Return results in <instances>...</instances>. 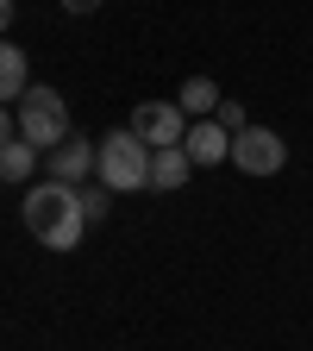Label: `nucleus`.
<instances>
[{"mask_svg": "<svg viewBox=\"0 0 313 351\" xmlns=\"http://www.w3.org/2000/svg\"><path fill=\"white\" fill-rule=\"evenodd\" d=\"M232 163L245 176H276L288 163V145H282V132H270V125H245L232 138Z\"/></svg>", "mask_w": 313, "mask_h": 351, "instance_id": "5", "label": "nucleus"}, {"mask_svg": "<svg viewBox=\"0 0 313 351\" xmlns=\"http://www.w3.org/2000/svg\"><path fill=\"white\" fill-rule=\"evenodd\" d=\"M82 207H88V226H95V219H107V213H113V189H107V182L82 189Z\"/></svg>", "mask_w": 313, "mask_h": 351, "instance_id": "12", "label": "nucleus"}, {"mask_svg": "<svg viewBox=\"0 0 313 351\" xmlns=\"http://www.w3.org/2000/svg\"><path fill=\"white\" fill-rule=\"evenodd\" d=\"M63 7H69V13H95L101 0H63Z\"/></svg>", "mask_w": 313, "mask_h": 351, "instance_id": "14", "label": "nucleus"}, {"mask_svg": "<svg viewBox=\"0 0 313 351\" xmlns=\"http://www.w3.org/2000/svg\"><path fill=\"white\" fill-rule=\"evenodd\" d=\"M19 219H25V232H32L38 245H51V251H75V245H82V232H88L82 189H69V182H51V176H44L38 189H25V201H19Z\"/></svg>", "mask_w": 313, "mask_h": 351, "instance_id": "1", "label": "nucleus"}, {"mask_svg": "<svg viewBox=\"0 0 313 351\" xmlns=\"http://www.w3.org/2000/svg\"><path fill=\"white\" fill-rule=\"evenodd\" d=\"M188 157H195V169H213V163H232V132L219 125V119H201V125H188V145H182Z\"/></svg>", "mask_w": 313, "mask_h": 351, "instance_id": "7", "label": "nucleus"}, {"mask_svg": "<svg viewBox=\"0 0 313 351\" xmlns=\"http://www.w3.org/2000/svg\"><path fill=\"white\" fill-rule=\"evenodd\" d=\"M151 145L138 138V132H132V125H119V132H107V138H101V182L113 189V195H132V189H151Z\"/></svg>", "mask_w": 313, "mask_h": 351, "instance_id": "2", "label": "nucleus"}, {"mask_svg": "<svg viewBox=\"0 0 313 351\" xmlns=\"http://www.w3.org/2000/svg\"><path fill=\"white\" fill-rule=\"evenodd\" d=\"M188 169H195V157H188L182 145L157 151V157H151V189H157V195H175V189L188 182Z\"/></svg>", "mask_w": 313, "mask_h": 351, "instance_id": "9", "label": "nucleus"}, {"mask_svg": "<svg viewBox=\"0 0 313 351\" xmlns=\"http://www.w3.org/2000/svg\"><path fill=\"white\" fill-rule=\"evenodd\" d=\"M175 101H182V113H219V82L213 75H188Z\"/></svg>", "mask_w": 313, "mask_h": 351, "instance_id": "11", "label": "nucleus"}, {"mask_svg": "<svg viewBox=\"0 0 313 351\" xmlns=\"http://www.w3.org/2000/svg\"><path fill=\"white\" fill-rule=\"evenodd\" d=\"M13 119H19V138L38 145V151H57L69 138V101L57 95L51 82H32V95L13 107Z\"/></svg>", "mask_w": 313, "mask_h": 351, "instance_id": "3", "label": "nucleus"}, {"mask_svg": "<svg viewBox=\"0 0 313 351\" xmlns=\"http://www.w3.org/2000/svg\"><path fill=\"white\" fill-rule=\"evenodd\" d=\"M44 169H51V182H69V189H88V169H101V145H88V138H69L57 151H44Z\"/></svg>", "mask_w": 313, "mask_h": 351, "instance_id": "6", "label": "nucleus"}, {"mask_svg": "<svg viewBox=\"0 0 313 351\" xmlns=\"http://www.w3.org/2000/svg\"><path fill=\"white\" fill-rule=\"evenodd\" d=\"M132 132H138L151 151L188 145V113H182V101H138V113H132Z\"/></svg>", "mask_w": 313, "mask_h": 351, "instance_id": "4", "label": "nucleus"}, {"mask_svg": "<svg viewBox=\"0 0 313 351\" xmlns=\"http://www.w3.org/2000/svg\"><path fill=\"white\" fill-rule=\"evenodd\" d=\"M32 95V63H25V51L19 44H0V101H25Z\"/></svg>", "mask_w": 313, "mask_h": 351, "instance_id": "8", "label": "nucleus"}, {"mask_svg": "<svg viewBox=\"0 0 313 351\" xmlns=\"http://www.w3.org/2000/svg\"><path fill=\"white\" fill-rule=\"evenodd\" d=\"M213 119H219V125H226V132H232V138H238V132H245V107H238V101H219V113H213Z\"/></svg>", "mask_w": 313, "mask_h": 351, "instance_id": "13", "label": "nucleus"}, {"mask_svg": "<svg viewBox=\"0 0 313 351\" xmlns=\"http://www.w3.org/2000/svg\"><path fill=\"white\" fill-rule=\"evenodd\" d=\"M32 169H38V145H25V138H7L0 145V176L19 189V182H32Z\"/></svg>", "mask_w": 313, "mask_h": 351, "instance_id": "10", "label": "nucleus"}]
</instances>
